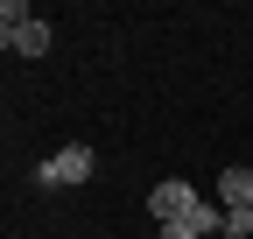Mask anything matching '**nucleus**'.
<instances>
[{
  "label": "nucleus",
  "instance_id": "obj_1",
  "mask_svg": "<svg viewBox=\"0 0 253 239\" xmlns=\"http://www.w3.org/2000/svg\"><path fill=\"white\" fill-rule=\"evenodd\" d=\"M0 42L14 56H49V21H36L28 0H0Z\"/></svg>",
  "mask_w": 253,
  "mask_h": 239
},
{
  "label": "nucleus",
  "instance_id": "obj_2",
  "mask_svg": "<svg viewBox=\"0 0 253 239\" xmlns=\"http://www.w3.org/2000/svg\"><path fill=\"white\" fill-rule=\"evenodd\" d=\"M91 169H99V155H91L84 141H71V148H56V155L36 169V183L42 190H78V183H91Z\"/></svg>",
  "mask_w": 253,
  "mask_h": 239
},
{
  "label": "nucleus",
  "instance_id": "obj_3",
  "mask_svg": "<svg viewBox=\"0 0 253 239\" xmlns=\"http://www.w3.org/2000/svg\"><path fill=\"white\" fill-rule=\"evenodd\" d=\"M204 204H211V197H204V190H190L183 176H162V183L148 190V211H155V225H176V218H197Z\"/></svg>",
  "mask_w": 253,
  "mask_h": 239
},
{
  "label": "nucleus",
  "instance_id": "obj_4",
  "mask_svg": "<svg viewBox=\"0 0 253 239\" xmlns=\"http://www.w3.org/2000/svg\"><path fill=\"white\" fill-rule=\"evenodd\" d=\"M218 204H225V211H253V169H225V176H218Z\"/></svg>",
  "mask_w": 253,
  "mask_h": 239
},
{
  "label": "nucleus",
  "instance_id": "obj_5",
  "mask_svg": "<svg viewBox=\"0 0 253 239\" xmlns=\"http://www.w3.org/2000/svg\"><path fill=\"white\" fill-rule=\"evenodd\" d=\"M155 239H204V225H190V218H176V225H155Z\"/></svg>",
  "mask_w": 253,
  "mask_h": 239
}]
</instances>
